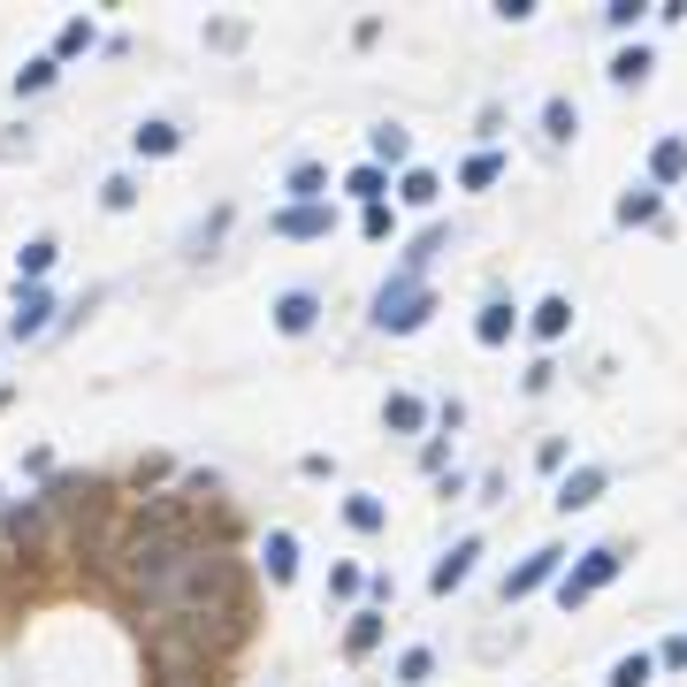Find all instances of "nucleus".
Listing matches in <instances>:
<instances>
[{"label":"nucleus","mask_w":687,"mask_h":687,"mask_svg":"<svg viewBox=\"0 0 687 687\" xmlns=\"http://www.w3.org/2000/svg\"><path fill=\"white\" fill-rule=\"evenodd\" d=\"M46 268H54V237H31V245L15 252V275H23V283H38Z\"/></svg>","instance_id":"13"},{"label":"nucleus","mask_w":687,"mask_h":687,"mask_svg":"<svg viewBox=\"0 0 687 687\" xmlns=\"http://www.w3.org/2000/svg\"><path fill=\"white\" fill-rule=\"evenodd\" d=\"M344 519H351L359 534H374V527H382V497H351V505H344Z\"/></svg>","instance_id":"27"},{"label":"nucleus","mask_w":687,"mask_h":687,"mask_svg":"<svg viewBox=\"0 0 687 687\" xmlns=\"http://www.w3.org/2000/svg\"><path fill=\"white\" fill-rule=\"evenodd\" d=\"M428 673H436V657H428V650H405V657H397V680H405V687H420Z\"/></svg>","instance_id":"29"},{"label":"nucleus","mask_w":687,"mask_h":687,"mask_svg":"<svg viewBox=\"0 0 687 687\" xmlns=\"http://www.w3.org/2000/svg\"><path fill=\"white\" fill-rule=\"evenodd\" d=\"M191 542H199V534H191V513H183L176 497H154L146 513L123 519V534L100 550V565H108L131 596H146L154 581H169V573H176V558H183Z\"/></svg>","instance_id":"1"},{"label":"nucleus","mask_w":687,"mask_h":687,"mask_svg":"<svg viewBox=\"0 0 687 687\" xmlns=\"http://www.w3.org/2000/svg\"><path fill=\"white\" fill-rule=\"evenodd\" d=\"M382 420H390V428H397V436H413V428H420V420H428V405H420V397H405V390H397V397H390V405H382Z\"/></svg>","instance_id":"14"},{"label":"nucleus","mask_w":687,"mask_h":687,"mask_svg":"<svg viewBox=\"0 0 687 687\" xmlns=\"http://www.w3.org/2000/svg\"><path fill=\"white\" fill-rule=\"evenodd\" d=\"M680 642H687V634H680Z\"/></svg>","instance_id":"34"},{"label":"nucleus","mask_w":687,"mask_h":687,"mask_svg":"<svg viewBox=\"0 0 687 687\" xmlns=\"http://www.w3.org/2000/svg\"><path fill=\"white\" fill-rule=\"evenodd\" d=\"M428 283L420 275H397V283H382V299H374V329H390V337H405V329H420L428 322Z\"/></svg>","instance_id":"2"},{"label":"nucleus","mask_w":687,"mask_h":687,"mask_svg":"<svg viewBox=\"0 0 687 687\" xmlns=\"http://www.w3.org/2000/svg\"><path fill=\"white\" fill-rule=\"evenodd\" d=\"M619 222H657V191H627L619 199Z\"/></svg>","instance_id":"28"},{"label":"nucleus","mask_w":687,"mask_h":687,"mask_svg":"<svg viewBox=\"0 0 687 687\" xmlns=\"http://www.w3.org/2000/svg\"><path fill=\"white\" fill-rule=\"evenodd\" d=\"M565 329H573V306L565 299H542L534 306V337H565Z\"/></svg>","instance_id":"17"},{"label":"nucleus","mask_w":687,"mask_h":687,"mask_svg":"<svg viewBox=\"0 0 687 687\" xmlns=\"http://www.w3.org/2000/svg\"><path fill=\"white\" fill-rule=\"evenodd\" d=\"M314 314H322V299H314V291H283V299H275V329H283V337H306V329H314Z\"/></svg>","instance_id":"7"},{"label":"nucleus","mask_w":687,"mask_h":687,"mask_svg":"<svg viewBox=\"0 0 687 687\" xmlns=\"http://www.w3.org/2000/svg\"><path fill=\"white\" fill-rule=\"evenodd\" d=\"M650 176H657V183H680V176H687V138H657V154H650Z\"/></svg>","instance_id":"11"},{"label":"nucleus","mask_w":687,"mask_h":687,"mask_svg":"<svg viewBox=\"0 0 687 687\" xmlns=\"http://www.w3.org/2000/svg\"><path fill=\"white\" fill-rule=\"evenodd\" d=\"M176 146H183L176 123H138V154H176Z\"/></svg>","instance_id":"18"},{"label":"nucleus","mask_w":687,"mask_h":687,"mask_svg":"<svg viewBox=\"0 0 687 687\" xmlns=\"http://www.w3.org/2000/svg\"><path fill=\"white\" fill-rule=\"evenodd\" d=\"M604 497V466H581V474H565V489H558V513H588Z\"/></svg>","instance_id":"8"},{"label":"nucleus","mask_w":687,"mask_h":687,"mask_svg":"<svg viewBox=\"0 0 687 687\" xmlns=\"http://www.w3.org/2000/svg\"><path fill=\"white\" fill-rule=\"evenodd\" d=\"M92 38H100V31H92L85 15H69V23H61V38H54V61H61V54H85Z\"/></svg>","instance_id":"20"},{"label":"nucleus","mask_w":687,"mask_h":687,"mask_svg":"<svg viewBox=\"0 0 687 687\" xmlns=\"http://www.w3.org/2000/svg\"><path fill=\"white\" fill-rule=\"evenodd\" d=\"M405 154H413V138H405L397 123H382V131H374V169H382V161H405Z\"/></svg>","instance_id":"22"},{"label":"nucleus","mask_w":687,"mask_h":687,"mask_svg":"<svg viewBox=\"0 0 687 687\" xmlns=\"http://www.w3.org/2000/svg\"><path fill=\"white\" fill-rule=\"evenodd\" d=\"M46 322H54V299L38 291V283H15V314H8V337H46Z\"/></svg>","instance_id":"5"},{"label":"nucleus","mask_w":687,"mask_h":687,"mask_svg":"<svg viewBox=\"0 0 687 687\" xmlns=\"http://www.w3.org/2000/svg\"><path fill=\"white\" fill-rule=\"evenodd\" d=\"M322 183H329L322 161H299V169H291V199H299V206H322Z\"/></svg>","instance_id":"12"},{"label":"nucleus","mask_w":687,"mask_h":687,"mask_svg":"<svg viewBox=\"0 0 687 687\" xmlns=\"http://www.w3.org/2000/svg\"><path fill=\"white\" fill-rule=\"evenodd\" d=\"M474 337H482V344H505V337H513V306H482Z\"/></svg>","instance_id":"24"},{"label":"nucleus","mask_w":687,"mask_h":687,"mask_svg":"<svg viewBox=\"0 0 687 687\" xmlns=\"http://www.w3.org/2000/svg\"><path fill=\"white\" fill-rule=\"evenodd\" d=\"M275 229H283V237H322V229H329V206H283Z\"/></svg>","instance_id":"10"},{"label":"nucleus","mask_w":687,"mask_h":687,"mask_svg":"<svg viewBox=\"0 0 687 687\" xmlns=\"http://www.w3.org/2000/svg\"><path fill=\"white\" fill-rule=\"evenodd\" d=\"M497 169H505L497 154H474V161H466V191H482V183H497Z\"/></svg>","instance_id":"31"},{"label":"nucleus","mask_w":687,"mask_h":687,"mask_svg":"<svg viewBox=\"0 0 687 687\" xmlns=\"http://www.w3.org/2000/svg\"><path fill=\"white\" fill-rule=\"evenodd\" d=\"M359 229H367V237H390V206H382V199H374V206H359Z\"/></svg>","instance_id":"33"},{"label":"nucleus","mask_w":687,"mask_h":687,"mask_svg":"<svg viewBox=\"0 0 687 687\" xmlns=\"http://www.w3.org/2000/svg\"><path fill=\"white\" fill-rule=\"evenodd\" d=\"M291 573H299V542L275 527V534H268V581H291Z\"/></svg>","instance_id":"15"},{"label":"nucleus","mask_w":687,"mask_h":687,"mask_svg":"<svg viewBox=\"0 0 687 687\" xmlns=\"http://www.w3.org/2000/svg\"><path fill=\"white\" fill-rule=\"evenodd\" d=\"M650 673H657V657H642V650H634V657H619V665H611V687H650Z\"/></svg>","instance_id":"19"},{"label":"nucleus","mask_w":687,"mask_h":687,"mask_svg":"<svg viewBox=\"0 0 687 687\" xmlns=\"http://www.w3.org/2000/svg\"><path fill=\"white\" fill-rule=\"evenodd\" d=\"M344 191H351L359 206H374V199H382V169H374V161H367V169H351V183H344Z\"/></svg>","instance_id":"26"},{"label":"nucleus","mask_w":687,"mask_h":687,"mask_svg":"<svg viewBox=\"0 0 687 687\" xmlns=\"http://www.w3.org/2000/svg\"><path fill=\"white\" fill-rule=\"evenodd\" d=\"M542 131H550V138H573V100H550V108H542Z\"/></svg>","instance_id":"30"},{"label":"nucleus","mask_w":687,"mask_h":687,"mask_svg":"<svg viewBox=\"0 0 687 687\" xmlns=\"http://www.w3.org/2000/svg\"><path fill=\"white\" fill-rule=\"evenodd\" d=\"M604 581H619V550H588V558H581V573H573V581H558V604L573 611V604H581V596H596Z\"/></svg>","instance_id":"4"},{"label":"nucleus","mask_w":687,"mask_h":687,"mask_svg":"<svg viewBox=\"0 0 687 687\" xmlns=\"http://www.w3.org/2000/svg\"><path fill=\"white\" fill-rule=\"evenodd\" d=\"M54 69H61L54 54H38V61H23V69H15V92H46V85H54Z\"/></svg>","instance_id":"21"},{"label":"nucleus","mask_w":687,"mask_h":687,"mask_svg":"<svg viewBox=\"0 0 687 687\" xmlns=\"http://www.w3.org/2000/svg\"><path fill=\"white\" fill-rule=\"evenodd\" d=\"M611 77H619V85H642V77H650V46H627V54L611 61Z\"/></svg>","instance_id":"25"},{"label":"nucleus","mask_w":687,"mask_h":687,"mask_svg":"<svg viewBox=\"0 0 687 687\" xmlns=\"http://www.w3.org/2000/svg\"><path fill=\"white\" fill-rule=\"evenodd\" d=\"M100 199H108V206H115V214H123V206H131V199H138V183H131V176H108V191H100Z\"/></svg>","instance_id":"32"},{"label":"nucleus","mask_w":687,"mask_h":687,"mask_svg":"<svg viewBox=\"0 0 687 687\" xmlns=\"http://www.w3.org/2000/svg\"><path fill=\"white\" fill-rule=\"evenodd\" d=\"M397 199H405V206H436V176H428V169H405Z\"/></svg>","instance_id":"23"},{"label":"nucleus","mask_w":687,"mask_h":687,"mask_svg":"<svg viewBox=\"0 0 687 687\" xmlns=\"http://www.w3.org/2000/svg\"><path fill=\"white\" fill-rule=\"evenodd\" d=\"M38 534H46V497H23V505H8L0 513V558H31L38 550Z\"/></svg>","instance_id":"3"},{"label":"nucleus","mask_w":687,"mask_h":687,"mask_svg":"<svg viewBox=\"0 0 687 687\" xmlns=\"http://www.w3.org/2000/svg\"><path fill=\"white\" fill-rule=\"evenodd\" d=\"M474 558H482V542H474V534H466V542H451V550H443V565L428 573V588H436V596H451V588H466V573H474Z\"/></svg>","instance_id":"6"},{"label":"nucleus","mask_w":687,"mask_h":687,"mask_svg":"<svg viewBox=\"0 0 687 687\" xmlns=\"http://www.w3.org/2000/svg\"><path fill=\"white\" fill-rule=\"evenodd\" d=\"M374 642H382V611H359V619L344 627V650H351V657H367Z\"/></svg>","instance_id":"16"},{"label":"nucleus","mask_w":687,"mask_h":687,"mask_svg":"<svg viewBox=\"0 0 687 687\" xmlns=\"http://www.w3.org/2000/svg\"><path fill=\"white\" fill-rule=\"evenodd\" d=\"M550 573H558V550H534L527 565H513V581H505V604H513V596H534Z\"/></svg>","instance_id":"9"}]
</instances>
